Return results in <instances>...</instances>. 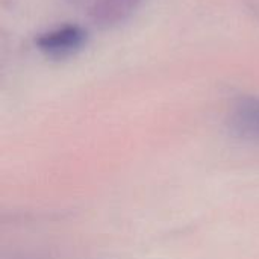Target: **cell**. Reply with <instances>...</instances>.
<instances>
[{"mask_svg": "<svg viewBox=\"0 0 259 259\" xmlns=\"http://www.w3.org/2000/svg\"><path fill=\"white\" fill-rule=\"evenodd\" d=\"M23 259H29V258H23Z\"/></svg>", "mask_w": 259, "mask_h": 259, "instance_id": "5b68a950", "label": "cell"}, {"mask_svg": "<svg viewBox=\"0 0 259 259\" xmlns=\"http://www.w3.org/2000/svg\"><path fill=\"white\" fill-rule=\"evenodd\" d=\"M226 126L235 138L259 144V96L237 97L226 114Z\"/></svg>", "mask_w": 259, "mask_h": 259, "instance_id": "7a4b0ae2", "label": "cell"}, {"mask_svg": "<svg viewBox=\"0 0 259 259\" xmlns=\"http://www.w3.org/2000/svg\"><path fill=\"white\" fill-rule=\"evenodd\" d=\"M65 2H68L71 5H80V3H85L87 0H65Z\"/></svg>", "mask_w": 259, "mask_h": 259, "instance_id": "277c9868", "label": "cell"}, {"mask_svg": "<svg viewBox=\"0 0 259 259\" xmlns=\"http://www.w3.org/2000/svg\"><path fill=\"white\" fill-rule=\"evenodd\" d=\"M141 3L143 0H93L88 18L99 29H112L127 21Z\"/></svg>", "mask_w": 259, "mask_h": 259, "instance_id": "3957f363", "label": "cell"}, {"mask_svg": "<svg viewBox=\"0 0 259 259\" xmlns=\"http://www.w3.org/2000/svg\"><path fill=\"white\" fill-rule=\"evenodd\" d=\"M88 41L85 27L76 23H65L41 32L35 38V47L46 56L55 61L68 59L77 55Z\"/></svg>", "mask_w": 259, "mask_h": 259, "instance_id": "6da1fadb", "label": "cell"}]
</instances>
